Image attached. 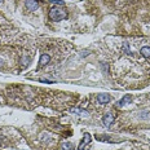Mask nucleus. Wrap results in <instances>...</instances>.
Segmentation results:
<instances>
[{"mask_svg": "<svg viewBox=\"0 0 150 150\" xmlns=\"http://www.w3.org/2000/svg\"><path fill=\"white\" fill-rule=\"evenodd\" d=\"M88 53H89V52H82V56L84 57V56H88Z\"/></svg>", "mask_w": 150, "mask_h": 150, "instance_id": "4468645a", "label": "nucleus"}, {"mask_svg": "<svg viewBox=\"0 0 150 150\" xmlns=\"http://www.w3.org/2000/svg\"><path fill=\"white\" fill-rule=\"evenodd\" d=\"M70 111H71L72 114H76V115H79V116H84V118L89 116V113H88V111L83 110V109H80V107H71V109H70Z\"/></svg>", "mask_w": 150, "mask_h": 150, "instance_id": "7ed1b4c3", "label": "nucleus"}, {"mask_svg": "<svg viewBox=\"0 0 150 150\" xmlns=\"http://www.w3.org/2000/svg\"><path fill=\"white\" fill-rule=\"evenodd\" d=\"M25 7L27 10L34 12L39 8V0H25Z\"/></svg>", "mask_w": 150, "mask_h": 150, "instance_id": "f03ea898", "label": "nucleus"}, {"mask_svg": "<svg viewBox=\"0 0 150 150\" xmlns=\"http://www.w3.org/2000/svg\"><path fill=\"white\" fill-rule=\"evenodd\" d=\"M49 3H53V4H56V5H64L65 4V1H62V0H51Z\"/></svg>", "mask_w": 150, "mask_h": 150, "instance_id": "f8f14e48", "label": "nucleus"}, {"mask_svg": "<svg viewBox=\"0 0 150 150\" xmlns=\"http://www.w3.org/2000/svg\"><path fill=\"white\" fill-rule=\"evenodd\" d=\"M3 65H4V61H3V59H1V58H0V67H1V66H3Z\"/></svg>", "mask_w": 150, "mask_h": 150, "instance_id": "2eb2a0df", "label": "nucleus"}, {"mask_svg": "<svg viewBox=\"0 0 150 150\" xmlns=\"http://www.w3.org/2000/svg\"><path fill=\"white\" fill-rule=\"evenodd\" d=\"M66 17H67V13L64 9H61V8L53 7L49 9V18L52 21H54V22H59V21L65 20Z\"/></svg>", "mask_w": 150, "mask_h": 150, "instance_id": "f257e3e1", "label": "nucleus"}, {"mask_svg": "<svg viewBox=\"0 0 150 150\" xmlns=\"http://www.w3.org/2000/svg\"><path fill=\"white\" fill-rule=\"evenodd\" d=\"M28 62H30V58H28L27 56H23L22 59H21V64H22V66H27Z\"/></svg>", "mask_w": 150, "mask_h": 150, "instance_id": "9b49d317", "label": "nucleus"}, {"mask_svg": "<svg viewBox=\"0 0 150 150\" xmlns=\"http://www.w3.org/2000/svg\"><path fill=\"white\" fill-rule=\"evenodd\" d=\"M110 100H111V97L107 93H100L97 96V101L100 103H107V102H110Z\"/></svg>", "mask_w": 150, "mask_h": 150, "instance_id": "20e7f679", "label": "nucleus"}, {"mask_svg": "<svg viewBox=\"0 0 150 150\" xmlns=\"http://www.w3.org/2000/svg\"><path fill=\"white\" fill-rule=\"evenodd\" d=\"M49 59H51V56H49V54H41L40 59H39V69L45 66V65L49 62Z\"/></svg>", "mask_w": 150, "mask_h": 150, "instance_id": "0eeeda50", "label": "nucleus"}, {"mask_svg": "<svg viewBox=\"0 0 150 150\" xmlns=\"http://www.w3.org/2000/svg\"><path fill=\"white\" fill-rule=\"evenodd\" d=\"M3 140H4V139H3V136H0V142H1Z\"/></svg>", "mask_w": 150, "mask_h": 150, "instance_id": "dca6fc26", "label": "nucleus"}, {"mask_svg": "<svg viewBox=\"0 0 150 150\" xmlns=\"http://www.w3.org/2000/svg\"><path fill=\"white\" fill-rule=\"evenodd\" d=\"M89 142H91V134H89V133H85V134H84V139H83V140H82V142L79 144L78 149H79V150H83V149H84L85 145L89 144Z\"/></svg>", "mask_w": 150, "mask_h": 150, "instance_id": "39448f33", "label": "nucleus"}, {"mask_svg": "<svg viewBox=\"0 0 150 150\" xmlns=\"http://www.w3.org/2000/svg\"><path fill=\"white\" fill-rule=\"evenodd\" d=\"M1 1H3V0H0V3H1Z\"/></svg>", "mask_w": 150, "mask_h": 150, "instance_id": "f3484780", "label": "nucleus"}, {"mask_svg": "<svg viewBox=\"0 0 150 150\" xmlns=\"http://www.w3.org/2000/svg\"><path fill=\"white\" fill-rule=\"evenodd\" d=\"M131 101H132V96L127 95V96H124V97L122 98L120 101H118V103H116V105H118V106H120V107H122V106H124V105H126V103H129V102H131Z\"/></svg>", "mask_w": 150, "mask_h": 150, "instance_id": "6e6552de", "label": "nucleus"}, {"mask_svg": "<svg viewBox=\"0 0 150 150\" xmlns=\"http://www.w3.org/2000/svg\"><path fill=\"white\" fill-rule=\"evenodd\" d=\"M141 54L144 57H150V47H142L141 48Z\"/></svg>", "mask_w": 150, "mask_h": 150, "instance_id": "1a4fd4ad", "label": "nucleus"}, {"mask_svg": "<svg viewBox=\"0 0 150 150\" xmlns=\"http://www.w3.org/2000/svg\"><path fill=\"white\" fill-rule=\"evenodd\" d=\"M40 140H41V141H44V140H48V133H43V134H41Z\"/></svg>", "mask_w": 150, "mask_h": 150, "instance_id": "ddd939ff", "label": "nucleus"}, {"mask_svg": "<svg viewBox=\"0 0 150 150\" xmlns=\"http://www.w3.org/2000/svg\"><path fill=\"white\" fill-rule=\"evenodd\" d=\"M114 122V116H113V114H106V115H103V118H102V123L105 124L106 127H109V126H111V123Z\"/></svg>", "mask_w": 150, "mask_h": 150, "instance_id": "423d86ee", "label": "nucleus"}, {"mask_svg": "<svg viewBox=\"0 0 150 150\" xmlns=\"http://www.w3.org/2000/svg\"><path fill=\"white\" fill-rule=\"evenodd\" d=\"M72 144H70V142H65L64 145H62V149L64 150H72Z\"/></svg>", "mask_w": 150, "mask_h": 150, "instance_id": "9d476101", "label": "nucleus"}]
</instances>
